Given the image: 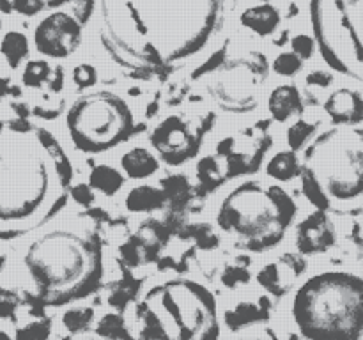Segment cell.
<instances>
[{
  "label": "cell",
  "instance_id": "6da1fadb",
  "mask_svg": "<svg viewBox=\"0 0 363 340\" xmlns=\"http://www.w3.org/2000/svg\"><path fill=\"white\" fill-rule=\"evenodd\" d=\"M222 11L223 0H99L101 41L119 66L162 73L209 45Z\"/></svg>",
  "mask_w": 363,
  "mask_h": 340
},
{
  "label": "cell",
  "instance_id": "7a4b0ae2",
  "mask_svg": "<svg viewBox=\"0 0 363 340\" xmlns=\"http://www.w3.org/2000/svg\"><path fill=\"white\" fill-rule=\"evenodd\" d=\"M73 165L55 135L25 117L0 119V239L52 218L67 200Z\"/></svg>",
  "mask_w": 363,
  "mask_h": 340
},
{
  "label": "cell",
  "instance_id": "3957f363",
  "mask_svg": "<svg viewBox=\"0 0 363 340\" xmlns=\"http://www.w3.org/2000/svg\"><path fill=\"white\" fill-rule=\"evenodd\" d=\"M16 251L18 285L39 307L82 300L101 285L103 241L92 211L57 222Z\"/></svg>",
  "mask_w": 363,
  "mask_h": 340
},
{
  "label": "cell",
  "instance_id": "277c9868",
  "mask_svg": "<svg viewBox=\"0 0 363 340\" xmlns=\"http://www.w3.org/2000/svg\"><path fill=\"white\" fill-rule=\"evenodd\" d=\"M301 188L323 211H362L363 130L360 124H337L311 142L303 152Z\"/></svg>",
  "mask_w": 363,
  "mask_h": 340
},
{
  "label": "cell",
  "instance_id": "5b68a950",
  "mask_svg": "<svg viewBox=\"0 0 363 340\" xmlns=\"http://www.w3.org/2000/svg\"><path fill=\"white\" fill-rule=\"evenodd\" d=\"M300 335L311 340H360L363 336V280L347 271L311 276L293 300Z\"/></svg>",
  "mask_w": 363,
  "mask_h": 340
},
{
  "label": "cell",
  "instance_id": "8992f818",
  "mask_svg": "<svg viewBox=\"0 0 363 340\" xmlns=\"http://www.w3.org/2000/svg\"><path fill=\"white\" fill-rule=\"evenodd\" d=\"M140 339L204 340L220 335L216 301L201 283L169 280L155 285L135 305Z\"/></svg>",
  "mask_w": 363,
  "mask_h": 340
},
{
  "label": "cell",
  "instance_id": "52a82bcc",
  "mask_svg": "<svg viewBox=\"0 0 363 340\" xmlns=\"http://www.w3.org/2000/svg\"><path fill=\"white\" fill-rule=\"evenodd\" d=\"M294 216L296 202L282 186L245 181L223 198L216 222L240 246L264 251L284 239Z\"/></svg>",
  "mask_w": 363,
  "mask_h": 340
},
{
  "label": "cell",
  "instance_id": "ba28073f",
  "mask_svg": "<svg viewBox=\"0 0 363 340\" xmlns=\"http://www.w3.org/2000/svg\"><path fill=\"white\" fill-rule=\"evenodd\" d=\"M314 41L330 69L363 80V0H311Z\"/></svg>",
  "mask_w": 363,
  "mask_h": 340
},
{
  "label": "cell",
  "instance_id": "9c48e42d",
  "mask_svg": "<svg viewBox=\"0 0 363 340\" xmlns=\"http://www.w3.org/2000/svg\"><path fill=\"white\" fill-rule=\"evenodd\" d=\"M66 126L74 147L89 154L113 149L142 130L135 124L128 103L108 91L89 92L74 99L66 113Z\"/></svg>",
  "mask_w": 363,
  "mask_h": 340
},
{
  "label": "cell",
  "instance_id": "30bf717a",
  "mask_svg": "<svg viewBox=\"0 0 363 340\" xmlns=\"http://www.w3.org/2000/svg\"><path fill=\"white\" fill-rule=\"evenodd\" d=\"M268 78V59L262 52L250 50L238 57L223 59L208 81V92L225 112H252L261 101V91Z\"/></svg>",
  "mask_w": 363,
  "mask_h": 340
},
{
  "label": "cell",
  "instance_id": "8fae6325",
  "mask_svg": "<svg viewBox=\"0 0 363 340\" xmlns=\"http://www.w3.org/2000/svg\"><path fill=\"white\" fill-rule=\"evenodd\" d=\"M215 113H172L165 117L151 133V145L169 165H183L197 156L206 133L213 128Z\"/></svg>",
  "mask_w": 363,
  "mask_h": 340
},
{
  "label": "cell",
  "instance_id": "7c38bea8",
  "mask_svg": "<svg viewBox=\"0 0 363 340\" xmlns=\"http://www.w3.org/2000/svg\"><path fill=\"white\" fill-rule=\"evenodd\" d=\"M269 120H261L254 128L241 130L240 133L222 138L216 145V154L225 163L227 177L257 172L266 151L272 145L268 135Z\"/></svg>",
  "mask_w": 363,
  "mask_h": 340
},
{
  "label": "cell",
  "instance_id": "4fadbf2b",
  "mask_svg": "<svg viewBox=\"0 0 363 340\" xmlns=\"http://www.w3.org/2000/svg\"><path fill=\"white\" fill-rule=\"evenodd\" d=\"M82 42V21L66 11L46 14L34 30V45L41 55L66 59Z\"/></svg>",
  "mask_w": 363,
  "mask_h": 340
},
{
  "label": "cell",
  "instance_id": "5bb4252c",
  "mask_svg": "<svg viewBox=\"0 0 363 340\" xmlns=\"http://www.w3.org/2000/svg\"><path fill=\"white\" fill-rule=\"evenodd\" d=\"M305 271H307V259L303 257V254H284L259 269L257 282L268 294L282 298L293 289L294 282Z\"/></svg>",
  "mask_w": 363,
  "mask_h": 340
},
{
  "label": "cell",
  "instance_id": "9a60e30c",
  "mask_svg": "<svg viewBox=\"0 0 363 340\" xmlns=\"http://www.w3.org/2000/svg\"><path fill=\"white\" fill-rule=\"evenodd\" d=\"M337 232L328 211L318 209L308 215L296 229V246L300 254L312 255L330 250L335 244Z\"/></svg>",
  "mask_w": 363,
  "mask_h": 340
},
{
  "label": "cell",
  "instance_id": "2e32d148",
  "mask_svg": "<svg viewBox=\"0 0 363 340\" xmlns=\"http://www.w3.org/2000/svg\"><path fill=\"white\" fill-rule=\"evenodd\" d=\"M325 112L335 124H362L363 99L354 89L340 87L325 101Z\"/></svg>",
  "mask_w": 363,
  "mask_h": 340
},
{
  "label": "cell",
  "instance_id": "e0dca14e",
  "mask_svg": "<svg viewBox=\"0 0 363 340\" xmlns=\"http://www.w3.org/2000/svg\"><path fill=\"white\" fill-rule=\"evenodd\" d=\"M269 310H272V300L262 294L259 296V300L238 301L233 308H227L223 314V322L230 329L259 324V322L268 321Z\"/></svg>",
  "mask_w": 363,
  "mask_h": 340
},
{
  "label": "cell",
  "instance_id": "ac0fdd59",
  "mask_svg": "<svg viewBox=\"0 0 363 340\" xmlns=\"http://www.w3.org/2000/svg\"><path fill=\"white\" fill-rule=\"evenodd\" d=\"M268 110L272 113V119L277 123H286L293 115L303 113L305 103L300 89L291 84L275 87L268 98Z\"/></svg>",
  "mask_w": 363,
  "mask_h": 340
},
{
  "label": "cell",
  "instance_id": "d6986e66",
  "mask_svg": "<svg viewBox=\"0 0 363 340\" xmlns=\"http://www.w3.org/2000/svg\"><path fill=\"white\" fill-rule=\"evenodd\" d=\"M241 25L247 27L257 35H269L279 28L280 25V11L272 4L264 2L259 6H252L243 11L241 14Z\"/></svg>",
  "mask_w": 363,
  "mask_h": 340
},
{
  "label": "cell",
  "instance_id": "ffe728a7",
  "mask_svg": "<svg viewBox=\"0 0 363 340\" xmlns=\"http://www.w3.org/2000/svg\"><path fill=\"white\" fill-rule=\"evenodd\" d=\"M121 166L131 179H145L158 172L160 162L149 149L133 147L131 151L124 152L121 158Z\"/></svg>",
  "mask_w": 363,
  "mask_h": 340
},
{
  "label": "cell",
  "instance_id": "44dd1931",
  "mask_svg": "<svg viewBox=\"0 0 363 340\" xmlns=\"http://www.w3.org/2000/svg\"><path fill=\"white\" fill-rule=\"evenodd\" d=\"M167 202V195L163 188L151 186V184H142L135 186L126 195V209L131 212H149L163 208Z\"/></svg>",
  "mask_w": 363,
  "mask_h": 340
},
{
  "label": "cell",
  "instance_id": "7402d4cb",
  "mask_svg": "<svg viewBox=\"0 0 363 340\" xmlns=\"http://www.w3.org/2000/svg\"><path fill=\"white\" fill-rule=\"evenodd\" d=\"M197 179L206 191H213L222 186L229 177L225 172V163L218 154L204 156L197 163Z\"/></svg>",
  "mask_w": 363,
  "mask_h": 340
},
{
  "label": "cell",
  "instance_id": "603a6c76",
  "mask_svg": "<svg viewBox=\"0 0 363 340\" xmlns=\"http://www.w3.org/2000/svg\"><path fill=\"white\" fill-rule=\"evenodd\" d=\"M301 172V163L298 159L296 151H280L275 156H272L268 163H266V174H268L272 179L287 181L294 179V177L300 176Z\"/></svg>",
  "mask_w": 363,
  "mask_h": 340
},
{
  "label": "cell",
  "instance_id": "cb8c5ba5",
  "mask_svg": "<svg viewBox=\"0 0 363 340\" xmlns=\"http://www.w3.org/2000/svg\"><path fill=\"white\" fill-rule=\"evenodd\" d=\"M124 176L110 165H96L89 176V186L101 191L106 197H112L123 188Z\"/></svg>",
  "mask_w": 363,
  "mask_h": 340
},
{
  "label": "cell",
  "instance_id": "d4e9b609",
  "mask_svg": "<svg viewBox=\"0 0 363 340\" xmlns=\"http://www.w3.org/2000/svg\"><path fill=\"white\" fill-rule=\"evenodd\" d=\"M0 53L6 57L9 67L16 69L23 62V59L28 57L27 35L18 30H9L7 34H4L2 41H0Z\"/></svg>",
  "mask_w": 363,
  "mask_h": 340
},
{
  "label": "cell",
  "instance_id": "484cf974",
  "mask_svg": "<svg viewBox=\"0 0 363 340\" xmlns=\"http://www.w3.org/2000/svg\"><path fill=\"white\" fill-rule=\"evenodd\" d=\"M163 183V191L167 195V202H174V204H186L190 200V183L183 174H172L167 176Z\"/></svg>",
  "mask_w": 363,
  "mask_h": 340
},
{
  "label": "cell",
  "instance_id": "4316f807",
  "mask_svg": "<svg viewBox=\"0 0 363 340\" xmlns=\"http://www.w3.org/2000/svg\"><path fill=\"white\" fill-rule=\"evenodd\" d=\"M319 126V120L311 123L307 119H298L296 123H293L287 130V144H289L291 151H300L308 140H311L312 135L315 133Z\"/></svg>",
  "mask_w": 363,
  "mask_h": 340
},
{
  "label": "cell",
  "instance_id": "83f0119b",
  "mask_svg": "<svg viewBox=\"0 0 363 340\" xmlns=\"http://www.w3.org/2000/svg\"><path fill=\"white\" fill-rule=\"evenodd\" d=\"M50 74H52V67L46 60H28L27 66L23 69V76H21V81H23L25 87L35 89L41 87L45 81H48Z\"/></svg>",
  "mask_w": 363,
  "mask_h": 340
},
{
  "label": "cell",
  "instance_id": "f1b7e54d",
  "mask_svg": "<svg viewBox=\"0 0 363 340\" xmlns=\"http://www.w3.org/2000/svg\"><path fill=\"white\" fill-rule=\"evenodd\" d=\"M92 319H94V310H92V308H69V310L64 312L62 324L69 333H80L91 324Z\"/></svg>",
  "mask_w": 363,
  "mask_h": 340
},
{
  "label": "cell",
  "instance_id": "f546056e",
  "mask_svg": "<svg viewBox=\"0 0 363 340\" xmlns=\"http://www.w3.org/2000/svg\"><path fill=\"white\" fill-rule=\"evenodd\" d=\"M96 333L101 336H112V339H130L133 333L126 329V322L121 314H106L101 321L98 322Z\"/></svg>",
  "mask_w": 363,
  "mask_h": 340
},
{
  "label": "cell",
  "instance_id": "4dcf8cb0",
  "mask_svg": "<svg viewBox=\"0 0 363 340\" xmlns=\"http://www.w3.org/2000/svg\"><path fill=\"white\" fill-rule=\"evenodd\" d=\"M303 67V59L296 55L294 52H282L273 60V71L280 76H294Z\"/></svg>",
  "mask_w": 363,
  "mask_h": 340
},
{
  "label": "cell",
  "instance_id": "1f68e13d",
  "mask_svg": "<svg viewBox=\"0 0 363 340\" xmlns=\"http://www.w3.org/2000/svg\"><path fill=\"white\" fill-rule=\"evenodd\" d=\"M252 275L247 271V264L243 266H227L225 271L222 275V283L229 289H234V287L241 285V283L250 282Z\"/></svg>",
  "mask_w": 363,
  "mask_h": 340
},
{
  "label": "cell",
  "instance_id": "d6a6232c",
  "mask_svg": "<svg viewBox=\"0 0 363 340\" xmlns=\"http://www.w3.org/2000/svg\"><path fill=\"white\" fill-rule=\"evenodd\" d=\"M73 81L74 85L80 89L92 87V85H96V81H98V71H96L94 66H91V64L87 62L78 64L73 69Z\"/></svg>",
  "mask_w": 363,
  "mask_h": 340
},
{
  "label": "cell",
  "instance_id": "836d02e7",
  "mask_svg": "<svg viewBox=\"0 0 363 340\" xmlns=\"http://www.w3.org/2000/svg\"><path fill=\"white\" fill-rule=\"evenodd\" d=\"M291 46H293V52L296 53L300 59L308 60L312 55H314V48H315V41L314 38L307 34H298L291 39Z\"/></svg>",
  "mask_w": 363,
  "mask_h": 340
},
{
  "label": "cell",
  "instance_id": "e575fe53",
  "mask_svg": "<svg viewBox=\"0 0 363 340\" xmlns=\"http://www.w3.org/2000/svg\"><path fill=\"white\" fill-rule=\"evenodd\" d=\"M191 236L197 239V244L202 248H215L216 244H218V237L213 234L211 227L209 225H204V223H201V225H191Z\"/></svg>",
  "mask_w": 363,
  "mask_h": 340
},
{
  "label": "cell",
  "instance_id": "d590c367",
  "mask_svg": "<svg viewBox=\"0 0 363 340\" xmlns=\"http://www.w3.org/2000/svg\"><path fill=\"white\" fill-rule=\"evenodd\" d=\"M11 7L21 16L30 18L45 9V0H13Z\"/></svg>",
  "mask_w": 363,
  "mask_h": 340
},
{
  "label": "cell",
  "instance_id": "8d00e7d4",
  "mask_svg": "<svg viewBox=\"0 0 363 340\" xmlns=\"http://www.w3.org/2000/svg\"><path fill=\"white\" fill-rule=\"evenodd\" d=\"M69 195H71V198H74V202H77V204L84 205V208H89V205H91L96 198L92 188L85 183L73 184V186H69Z\"/></svg>",
  "mask_w": 363,
  "mask_h": 340
},
{
  "label": "cell",
  "instance_id": "74e56055",
  "mask_svg": "<svg viewBox=\"0 0 363 340\" xmlns=\"http://www.w3.org/2000/svg\"><path fill=\"white\" fill-rule=\"evenodd\" d=\"M50 324H52V322H50L48 319H45V321L30 322V324H27L25 328H21L16 335L30 336V339H46V336L50 335Z\"/></svg>",
  "mask_w": 363,
  "mask_h": 340
},
{
  "label": "cell",
  "instance_id": "f35d334b",
  "mask_svg": "<svg viewBox=\"0 0 363 340\" xmlns=\"http://www.w3.org/2000/svg\"><path fill=\"white\" fill-rule=\"evenodd\" d=\"M305 80H307V84L312 85V87L326 89V87H328V85H332L333 74L330 73V71L315 69V71H312V73H308Z\"/></svg>",
  "mask_w": 363,
  "mask_h": 340
},
{
  "label": "cell",
  "instance_id": "ab89813d",
  "mask_svg": "<svg viewBox=\"0 0 363 340\" xmlns=\"http://www.w3.org/2000/svg\"><path fill=\"white\" fill-rule=\"evenodd\" d=\"M48 85H50V91L52 92H59L64 85V73H62V67H55V71H52L48 78Z\"/></svg>",
  "mask_w": 363,
  "mask_h": 340
},
{
  "label": "cell",
  "instance_id": "60d3db41",
  "mask_svg": "<svg viewBox=\"0 0 363 340\" xmlns=\"http://www.w3.org/2000/svg\"><path fill=\"white\" fill-rule=\"evenodd\" d=\"M13 108L16 110L18 115H20V117H27L28 115V113H27V106H25L23 103H13Z\"/></svg>",
  "mask_w": 363,
  "mask_h": 340
},
{
  "label": "cell",
  "instance_id": "b9f144b4",
  "mask_svg": "<svg viewBox=\"0 0 363 340\" xmlns=\"http://www.w3.org/2000/svg\"><path fill=\"white\" fill-rule=\"evenodd\" d=\"M287 35H289V30H284V32H282V35H280V38L277 39V42H275V45H277V46H284V45H286V41H287Z\"/></svg>",
  "mask_w": 363,
  "mask_h": 340
},
{
  "label": "cell",
  "instance_id": "7bdbcfd3",
  "mask_svg": "<svg viewBox=\"0 0 363 340\" xmlns=\"http://www.w3.org/2000/svg\"><path fill=\"white\" fill-rule=\"evenodd\" d=\"M0 7H2L4 13H9V11L13 9V7H11V4H7L6 0H0Z\"/></svg>",
  "mask_w": 363,
  "mask_h": 340
},
{
  "label": "cell",
  "instance_id": "ee69618b",
  "mask_svg": "<svg viewBox=\"0 0 363 340\" xmlns=\"http://www.w3.org/2000/svg\"><path fill=\"white\" fill-rule=\"evenodd\" d=\"M0 28H2V20H0Z\"/></svg>",
  "mask_w": 363,
  "mask_h": 340
}]
</instances>
